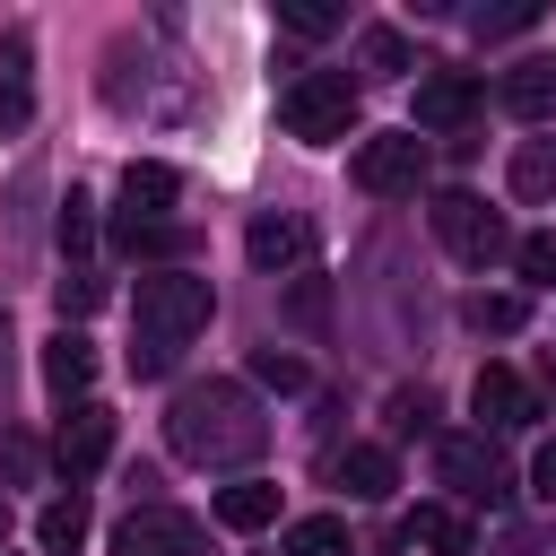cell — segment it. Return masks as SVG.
Listing matches in <instances>:
<instances>
[{
    "mask_svg": "<svg viewBox=\"0 0 556 556\" xmlns=\"http://www.w3.org/2000/svg\"><path fill=\"white\" fill-rule=\"evenodd\" d=\"M87 235H96V217H87V200L70 191V200H61V252H87Z\"/></svg>",
    "mask_w": 556,
    "mask_h": 556,
    "instance_id": "obj_27",
    "label": "cell"
},
{
    "mask_svg": "<svg viewBox=\"0 0 556 556\" xmlns=\"http://www.w3.org/2000/svg\"><path fill=\"white\" fill-rule=\"evenodd\" d=\"M513 269H521L530 287H556V235H521V243H513Z\"/></svg>",
    "mask_w": 556,
    "mask_h": 556,
    "instance_id": "obj_24",
    "label": "cell"
},
{
    "mask_svg": "<svg viewBox=\"0 0 556 556\" xmlns=\"http://www.w3.org/2000/svg\"><path fill=\"white\" fill-rule=\"evenodd\" d=\"M0 539H9V504H0Z\"/></svg>",
    "mask_w": 556,
    "mask_h": 556,
    "instance_id": "obj_32",
    "label": "cell"
},
{
    "mask_svg": "<svg viewBox=\"0 0 556 556\" xmlns=\"http://www.w3.org/2000/svg\"><path fill=\"white\" fill-rule=\"evenodd\" d=\"M408 539H417V547H434V556H469V547H478V539H469V521H460V513H443V504H426V513L408 521Z\"/></svg>",
    "mask_w": 556,
    "mask_h": 556,
    "instance_id": "obj_20",
    "label": "cell"
},
{
    "mask_svg": "<svg viewBox=\"0 0 556 556\" xmlns=\"http://www.w3.org/2000/svg\"><path fill=\"white\" fill-rule=\"evenodd\" d=\"M339 486H348L356 504H382V495L400 486V460H391L382 443H348V452H339Z\"/></svg>",
    "mask_w": 556,
    "mask_h": 556,
    "instance_id": "obj_15",
    "label": "cell"
},
{
    "mask_svg": "<svg viewBox=\"0 0 556 556\" xmlns=\"http://www.w3.org/2000/svg\"><path fill=\"white\" fill-rule=\"evenodd\" d=\"M530 486H539V504H556V443L530 460Z\"/></svg>",
    "mask_w": 556,
    "mask_h": 556,
    "instance_id": "obj_31",
    "label": "cell"
},
{
    "mask_svg": "<svg viewBox=\"0 0 556 556\" xmlns=\"http://www.w3.org/2000/svg\"><path fill=\"white\" fill-rule=\"evenodd\" d=\"M208 313H217V295H208V278H191V269H139V287H130V321H139V339L182 348V339L208 330Z\"/></svg>",
    "mask_w": 556,
    "mask_h": 556,
    "instance_id": "obj_2",
    "label": "cell"
},
{
    "mask_svg": "<svg viewBox=\"0 0 556 556\" xmlns=\"http://www.w3.org/2000/svg\"><path fill=\"white\" fill-rule=\"evenodd\" d=\"M52 304H61V330H70V321H87V313L104 304V287H96V269H61V287H52Z\"/></svg>",
    "mask_w": 556,
    "mask_h": 556,
    "instance_id": "obj_22",
    "label": "cell"
},
{
    "mask_svg": "<svg viewBox=\"0 0 556 556\" xmlns=\"http://www.w3.org/2000/svg\"><path fill=\"white\" fill-rule=\"evenodd\" d=\"M504 113L547 122V113H556V61H521V70L504 78Z\"/></svg>",
    "mask_w": 556,
    "mask_h": 556,
    "instance_id": "obj_17",
    "label": "cell"
},
{
    "mask_svg": "<svg viewBox=\"0 0 556 556\" xmlns=\"http://www.w3.org/2000/svg\"><path fill=\"white\" fill-rule=\"evenodd\" d=\"M539 9H495V17H478V35H521Z\"/></svg>",
    "mask_w": 556,
    "mask_h": 556,
    "instance_id": "obj_30",
    "label": "cell"
},
{
    "mask_svg": "<svg viewBox=\"0 0 556 556\" xmlns=\"http://www.w3.org/2000/svg\"><path fill=\"white\" fill-rule=\"evenodd\" d=\"M434 469H443V486L469 495V504H495V495H504V460H495L486 434H443V443H434Z\"/></svg>",
    "mask_w": 556,
    "mask_h": 556,
    "instance_id": "obj_7",
    "label": "cell"
},
{
    "mask_svg": "<svg viewBox=\"0 0 556 556\" xmlns=\"http://www.w3.org/2000/svg\"><path fill=\"white\" fill-rule=\"evenodd\" d=\"M469 408H478L486 426H530V417H539V391H530L513 365H478V382H469Z\"/></svg>",
    "mask_w": 556,
    "mask_h": 556,
    "instance_id": "obj_11",
    "label": "cell"
},
{
    "mask_svg": "<svg viewBox=\"0 0 556 556\" xmlns=\"http://www.w3.org/2000/svg\"><path fill=\"white\" fill-rule=\"evenodd\" d=\"M165 443L200 469H243L261 443H269V417L252 408L243 382H182L174 408H165Z\"/></svg>",
    "mask_w": 556,
    "mask_h": 556,
    "instance_id": "obj_1",
    "label": "cell"
},
{
    "mask_svg": "<svg viewBox=\"0 0 556 556\" xmlns=\"http://www.w3.org/2000/svg\"><path fill=\"white\" fill-rule=\"evenodd\" d=\"M434 235H443L460 261H495V252H513V243H504V217H495L478 191H443V200H434Z\"/></svg>",
    "mask_w": 556,
    "mask_h": 556,
    "instance_id": "obj_6",
    "label": "cell"
},
{
    "mask_svg": "<svg viewBox=\"0 0 556 556\" xmlns=\"http://www.w3.org/2000/svg\"><path fill=\"white\" fill-rule=\"evenodd\" d=\"M35 539H43V556H78V539H87V495H52V504L35 513Z\"/></svg>",
    "mask_w": 556,
    "mask_h": 556,
    "instance_id": "obj_18",
    "label": "cell"
},
{
    "mask_svg": "<svg viewBox=\"0 0 556 556\" xmlns=\"http://www.w3.org/2000/svg\"><path fill=\"white\" fill-rule=\"evenodd\" d=\"M43 382H52L61 400H78V391L96 382V348H87V330H52V339H43Z\"/></svg>",
    "mask_w": 556,
    "mask_h": 556,
    "instance_id": "obj_14",
    "label": "cell"
},
{
    "mask_svg": "<svg viewBox=\"0 0 556 556\" xmlns=\"http://www.w3.org/2000/svg\"><path fill=\"white\" fill-rule=\"evenodd\" d=\"M278 26H287V35H330V26H339V9H321V0H287V9H278Z\"/></svg>",
    "mask_w": 556,
    "mask_h": 556,
    "instance_id": "obj_26",
    "label": "cell"
},
{
    "mask_svg": "<svg viewBox=\"0 0 556 556\" xmlns=\"http://www.w3.org/2000/svg\"><path fill=\"white\" fill-rule=\"evenodd\" d=\"M104 452H113V408L78 400V408L52 426V460H61L70 478H87V469H104Z\"/></svg>",
    "mask_w": 556,
    "mask_h": 556,
    "instance_id": "obj_8",
    "label": "cell"
},
{
    "mask_svg": "<svg viewBox=\"0 0 556 556\" xmlns=\"http://www.w3.org/2000/svg\"><path fill=\"white\" fill-rule=\"evenodd\" d=\"M530 321V304L521 295H469V330H495V339H513Z\"/></svg>",
    "mask_w": 556,
    "mask_h": 556,
    "instance_id": "obj_23",
    "label": "cell"
},
{
    "mask_svg": "<svg viewBox=\"0 0 556 556\" xmlns=\"http://www.w3.org/2000/svg\"><path fill=\"white\" fill-rule=\"evenodd\" d=\"M478 113V78L469 70H426L417 78V130H460Z\"/></svg>",
    "mask_w": 556,
    "mask_h": 556,
    "instance_id": "obj_10",
    "label": "cell"
},
{
    "mask_svg": "<svg viewBox=\"0 0 556 556\" xmlns=\"http://www.w3.org/2000/svg\"><path fill=\"white\" fill-rule=\"evenodd\" d=\"M513 200H556V139H530V148H513Z\"/></svg>",
    "mask_w": 556,
    "mask_h": 556,
    "instance_id": "obj_19",
    "label": "cell"
},
{
    "mask_svg": "<svg viewBox=\"0 0 556 556\" xmlns=\"http://www.w3.org/2000/svg\"><path fill=\"white\" fill-rule=\"evenodd\" d=\"M287 556H356V547H348V521L339 513H304L287 530Z\"/></svg>",
    "mask_w": 556,
    "mask_h": 556,
    "instance_id": "obj_21",
    "label": "cell"
},
{
    "mask_svg": "<svg viewBox=\"0 0 556 556\" xmlns=\"http://www.w3.org/2000/svg\"><path fill=\"white\" fill-rule=\"evenodd\" d=\"M35 35L26 26H9L0 35V130H26V113H35Z\"/></svg>",
    "mask_w": 556,
    "mask_h": 556,
    "instance_id": "obj_12",
    "label": "cell"
},
{
    "mask_svg": "<svg viewBox=\"0 0 556 556\" xmlns=\"http://www.w3.org/2000/svg\"><path fill=\"white\" fill-rule=\"evenodd\" d=\"M278 122H287L295 139L330 148V139H348V130H356V87H348L339 70H304V78L278 96Z\"/></svg>",
    "mask_w": 556,
    "mask_h": 556,
    "instance_id": "obj_3",
    "label": "cell"
},
{
    "mask_svg": "<svg viewBox=\"0 0 556 556\" xmlns=\"http://www.w3.org/2000/svg\"><path fill=\"white\" fill-rule=\"evenodd\" d=\"M113 556H208V530L191 513H165V504H139L122 530H113Z\"/></svg>",
    "mask_w": 556,
    "mask_h": 556,
    "instance_id": "obj_5",
    "label": "cell"
},
{
    "mask_svg": "<svg viewBox=\"0 0 556 556\" xmlns=\"http://www.w3.org/2000/svg\"><path fill=\"white\" fill-rule=\"evenodd\" d=\"M417 182H426V139H417V130H382V139L356 148V191H374V200H408Z\"/></svg>",
    "mask_w": 556,
    "mask_h": 556,
    "instance_id": "obj_4",
    "label": "cell"
},
{
    "mask_svg": "<svg viewBox=\"0 0 556 556\" xmlns=\"http://www.w3.org/2000/svg\"><path fill=\"white\" fill-rule=\"evenodd\" d=\"M217 521H226V530H269V521H278V486H269V478L217 486Z\"/></svg>",
    "mask_w": 556,
    "mask_h": 556,
    "instance_id": "obj_16",
    "label": "cell"
},
{
    "mask_svg": "<svg viewBox=\"0 0 556 556\" xmlns=\"http://www.w3.org/2000/svg\"><path fill=\"white\" fill-rule=\"evenodd\" d=\"M365 70H408V43H400V26H365Z\"/></svg>",
    "mask_w": 556,
    "mask_h": 556,
    "instance_id": "obj_25",
    "label": "cell"
},
{
    "mask_svg": "<svg viewBox=\"0 0 556 556\" xmlns=\"http://www.w3.org/2000/svg\"><path fill=\"white\" fill-rule=\"evenodd\" d=\"M165 365H174V348H165V339H130V374H139V382H156Z\"/></svg>",
    "mask_w": 556,
    "mask_h": 556,
    "instance_id": "obj_28",
    "label": "cell"
},
{
    "mask_svg": "<svg viewBox=\"0 0 556 556\" xmlns=\"http://www.w3.org/2000/svg\"><path fill=\"white\" fill-rule=\"evenodd\" d=\"M174 200H182V174H174V165H156V156H148V165H122V226H113V235L156 226Z\"/></svg>",
    "mask_w": 556,
    "mask_h": 556,
    "instance_id": "obj_9",
    "label": "cell"
},
{
    "mask_svg": "<svg viewBox=\"0 0 556 556\" xmlns=\"http://www.w3.org/2000/svg\"><path fill=\"white\" fill-rule=\"evenodd\" d=\"M252 374H261V382H278V391H295V382H304V365H295V356H278V348H261V356H252Z\"/></svg>",
    "mask_w": 556,
    "mask_h": 556,
    "instance_id": "obj_29",
    "label": "cell"
},
{
    "mask_svg": "<svg viewBox=\"0 0 556 556\" xmlns=\"http://www.w3.org/2000/svg\"><path fill=\"white\" fill-rule=\"evenodd\" d=\"M243 252H252L261 269H295V261L313 252V226H304V217H252Z\"/></svg>",
    "mask_w": 556,
    "mask_h": 556,
    "instance_id": "obj_13",
    "label": "cell"
}]
</instances>
